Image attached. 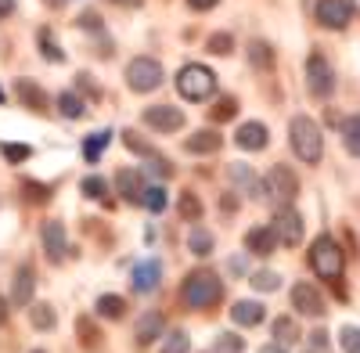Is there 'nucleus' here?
Wrapping results in <instances>:
<instances>
[{"mask_svg":"<svg viewBox=\"0 0 360 353\" xmlns=\"http://www.w3.org/2000/svg\"><path fill=\"white\" fill-rule=\"evenodd\" d=\"M224 296V281L213 274V271H195L184 278V288H180V300H184V307L191 310H209L217 307Z\"/></svg>","mask_w":360,"mask_h":353,"instance_id":"nucleus-1","label":"nucleus"},{"mask_svg":"<svg viewBox=\"0 0 360 353\" xmlns=\"http://www.w3.org/2000/svg\"><path fill=\"white\" fill-rule=\"evenodd\" d=\"M288 141H292V152L303 159V162H321V155H324V134H321V127L310 120V115H295L292 120V127H288Z\"/></svg>","mask_w":360,"mask_h":353,"instance_id":"nucleus-2","label":"nucleus"},{"mask_svg":"<svg viewBox=\"0 0 360 353\" xmlns=\"http://www.w3.org/2000/svg\"><path fill=\"white\" fill-rule=\"evenodd\" d=\"M342 249H339V242L332 238V234H321V238H314V245H310V267H314V274L317 278H324V281H339L342 278Z\"/></svg>","mask_w":360,"mask_h":353,"instance_id":"nucleus-3","label":"nucleus"},{"mask_svg":"<svg viewBox=\"0 0 360 353\" xmlns=\"http://www.w3.org/2000/svg\"><path fill=\"white\" fill-rule=\"evenodd\" d=\"M176 91L180 98H188V101H205L209 94L217 91V76L213 69H205V65H184L176 76Z\"/></svg>","mask_w":360,"mask_h":353,"instance_id":"nucleus-4","label":"nucleus"},{"mask_svg":"<svg viewBox=\"0 0 360 353\" xmlns=\"http://www.w3.org/2000/svg\"><path fill=\"white\" fill-rule=\"evenodd\" d=\"M127 83L137 94L155 91V86L162 83V65L155 62V58H134V62L127 65Z\"/></svg>","mask_w":360,"mask_h":353,"instance_id":"nucleus-5","label":"nucleus"},{"mask_svg":"<svg viewBox=\"0 0 360 353\" xmlns=\"http://www.w3.org/2000/svg\"><path fill=\"white\" fill-rule=\"evenodd\" d=\"M307 86H310L314 98H332V91H335V72H332V65H328L324 54H310V58H307Z\"/></svg>","mask_w":360,"mask_h":353,"instance_id":"nucleus-6","label":"nucleus"},{"mask_svg":"<svg viewBox=\"0 0 360 353\" xmlns=\"http://www.w3.org/2000/svg\"><path fill=\"white\" fill-rule=\"evenodd\" d=\"M270 231L278 234V245H299L303 242V217H299L292 205H281V210L274 213V224H270Z\"/></svg>","mask_w":360,"mask_h":353,"instance_id":"nucleus-7","label":"nucleus"},{"mask_svg":"<svg viewBox=\"0 0 360 353\" xmlns=\"http://www.w3.org/2000/svg\"><path fill=\"white\" fill-rule=\"evenodd\" d=\"M292 307L303 314V317H324V296L314 288V285H307V281H299L295 288H292Z\"/></svg>","mask_w":360,"mask_h":353,"instance_id":"nucleus-8","label":"nucleus"},{"mask_svg":"<svg viewBox=\"0 0 360 353\" xmlns=\"http://www.w3.org/2000/svg\"><path fill=\"white\" fill-rule=\"evenodd\" d=\"M314 15L324 29H346L353 11H349V0H317Z\"/></svg>","mask_w":360,"mask_h":353,"instance_id":"nucleus-9","label":"nucleus"},{"mask_svg":"<svg viewBox=\"0 0 360 353\" xmlns=\"http://www.w3.org/2000/svg\"><path fill=\"white\" fill-rule=\"evenodd\" d=\"M144 123L152 130H159V134H173V130L184 127V112L173 108V105H152L144 112Z\"/></svg>","mask_w":360,"mask_h":353,"instance_id":"nucleus-10","label":"nucleus"},{"mask_svg":"<svg viewBox=\"0 0 360 353\" xmlns=\"http://www.w3.org/2000/svg\"><path fill=\"white\" fill-rule=\"evenodd\" d=\"M266 191H274V198H281L285 205L299 195V181H295V173L288 166H274L266 176Z\"/></svg>","mask_w":360,"mask_h":353,"instance_id":"nucleus-11","label":"nucleus"},{"mask_svg":"<svg viewBox=\"0 0 360 353\" xmlns=\"http://www.w3.org/2000/svg\"><path fill=\"white\" fill-rule=\"evenodd\" d=\"M159 278H162V263L159 259H144L134 267L130 281H134V292H141V296H148V292L159 288Z\"/></svg>","mask_w":360,"mask_h":353,"instance_id":"nucleus-12","label":"nucleus"},{"mask_svg":"<svg viewBox=\"0 0 360 353\" xmlns=\"http://www.w3.org/2000/svg\"><path fill=\"white\" fill-rule=\"evenodd\" d=\"M44 249H47V259L51 263H62L69 256V242H65V227L58 220H47L44 224Z\"/></svg>","mask_w":360,"mask_h":353,"instance_id":"nucleus-13","label":"nucleus"},{"mask_svg":"<svg viewBox=\"0 0 360 353\" xmlns=\"http://www.w3.org/2000/svg\"><path fill=\"white\" fill-rule=\"evenodd\" d=\"M266 141H270V134H266L263 123H242V127H238V134H234V144L242 152H263Z\"/></svg>","mask_w":360,"mask_h":353,"instance_id":"nucleus-14","label":"nucleus"},{"mask_svg":"<svg viewBox=\"0 0 360 353\" xmlns=\"http://www.w3.org/2000/svg\"><path fill=\"white\" fill-rule=\"evenodd\" d=\"M159 335H166V317H162L159 310H148V314H141L137 328H134V339H137L141 346H148V342H155Z\"/></svg>","mask_w":360,"mask_h":353,"instance_id":"nucleus-15","label":"nucleus"},{"mask_svg":"<svg viewBox=\"0 0 360 353\" xmlns=\"http://www.w3.org/2000/svg\"><path fill=\"white\" fill-rule=\"evenodd\" d=\"M115 188H119V195H123L127 202H144V191H148L144 176L137 169H119L115 173Z\"/></svg>","mask_w":360,"mask_h":353,"instance_id":"nucleus-16","label":"nucleus"},{"mask_svg":"<svg viewBox=\"0 0 360 353\" xmlns=\"http://www.w3.org/2000/svg\"><path fill=\"white\" fill-rule=\"evenodd\" d=\"M231 317L238 321V325H245V328H256V325H263L266 307L256 303V300H238V303L231 307Z\"/></svg>","mask_w":360,"mask_h":353,"instance_id":"nucleus-17","label":"nucleus"},{"mask_svg":"<svg viewBox=\"0 0 360 353\" xmlns=\"http://www.w3.org/2000/svg\"><path fill=\"white\" fill-rule=\"evenodd\" d=\"M231 176H234L238 184H242V191H245L249 198H256V202H263V198H266V184L259 181V176H256V173H252L249 166L234 162V166H231Z\"/></svg>","mask_w":360,"mask_h":353,"instance_id":"nucleus-18","label":"nucleus"},{"mask_svg":"<svg viewBox=\"0 0 360 353\" xmlns=\"http://www.w3.org/2000/svg\"><path fill=\"white\" fill-rule=\"evenodd\" d=\"M245 245H249V252H256V256H270V252H278V234L270 231V227H252V231L245 234Z\"/></svg>","mask_w":360,"mask_h":353,"instance_id":"nucleus-19","label":"nucleus"},{"mask_svg":"<svg viewBox=\"0 0 360 353\" xmlns=\"http://www.w3.org/2000/svg\"><path fill=\"white\" fill-rule=\"evenodd\" d=\"M220 144H224V134H217V130H198V134H191V137L184 141V148L195 152V155H209V152H220Z\"/></svg>","mask_w":360,"mask_h":353,"instance_id":"nucleus-20","label":"nucleus"},{"mask_svg":"<svg viewBox=\"0 0 360 353\" xmlns=\"http://www.w3.org/2000/svg\"><path fill=\"white\" fill-rule=\"evenodd\" d=\"M33 285H37L33 271H29V267H22V271L15 274V288H11V303H15V307H33Z\"/></svg>","mask_w":360,"mask_h":353,"instance_id":"nucleus-21","label":"nucleus"},{"mask_svg":"<svg viewBox=\"0 0 360 353\" xmlns=\"http://www.w3.org/2000/svg\"><path fill=\"white\" fill-rule=\"evenodd\" d=\"M18 98H22V105H29V108H33V112H47V94L40 91V86L37 83H18Z\"/></svg>","mask_w":360,"mask_h":353,"instance_id":"nucleus-22","label":"nucleus"},{"mask_svg":"<svg viewBox=\"0 0 360 353\" xmlns=\"http://www.w3.org/2000/svg\"><path fill=\"white\" fill-rule=\"evenodd\" d=\"M29 321H33V328L47 332V328H54L58 314H54V307H51V303H33V307H29Z\"/></svg>","mask_w":360,"mask_h":353,"instance_id":"nucleus-23","label":"nucleus"},{"mask_svg":"<svg viewBox=\"0 0 360 353\" xmlns=\"http://www.w3.org/2000/svg\"><path fill=\"white\" fill-rule=\"evenodd\" d=\"M213 234H209L205 227H191V234H188V249L195 252V256H209L213 252Z\"/></svg>","mask_w":360,"mask_h":353,"instance_id":"nucleus-24","label":"nucleus"},{"mask_svg":"<svg viewBox=\"0 0 360 353\" xmlns=\"http://www.w3.org/2000/svg\"><path fill=\"white\" fill-rule=\"evenodd\" d=\"M342 144L346 152L360 159V115H349V120L342 123Z\"/></svg>","mask_w":360,"mask_h":353,"instance_id":"nucleus-25","label":"nucleus"},{"mask_svg":"<svg viewBox=\"0 0 360 353\" xmlns=\"http://www.w3.org/2000/svg\"><path fill=\"white\" fill-rule=\"evenodd\" d=\"M58 112H62L65 120H79V115L86 112V105H83V98H79V94L65 91V94H58Z\"/></svg>","mask_w":360,"mask_h":353,"instance_id":"nucleus-26","label":"nucleus"},{"mask_svg":"<svg viewBox=\"0 0 360 353\" xmlns=\"http://www.w3.org/2000/svg\"><path fill=\"white\" fill-rule=\"evenodd\" d=\"M249 62H252L256 69H274V47H270L266 40H256V44L249 47Z\"/></svg>","mask_w":360,"mask_h":353,"instance_id":"nucleus-27","label":"nucleus"},{"mask_svg":"<svg viewBox=\"0 0 360 353\" xmlns=\"http://www.w3.org/2000/svg\"><path fill=\"white\" fill-rule=\"evenodd\" d=\"M123 314H127V300H123V296H101V300H98V317L119 321Z\"/></svg>","mask_w":360,"mask_h":353,"instance_id":"nucleus-28","label":"nucleus"},{"mask_svg":"<svg viewBox=\"0 0 360 353\" xmlns=\"http://www.w3.org/2000/svg\"><path fill=\"white\" fill-rule=\"evenodd\" d=\"M274 339H278L281 346L299 342V325H295V317H278V321H274Z\"/></svg>","mask_w":360,"mask_h":353,"instance_id":"nucleus-29","label":"nucleus"},{"mask_svg":"<svg viewBox=\"0 0 360 353\" xmlns=\"http://www.w3.org/2000/svg\"><path fill=\"white\" fill-rule=\"evenodd\" d=\"M112 141V130H98L94 137H86L83 141V155H86V162H98V155H101V148Z\"/></svg>","mask_w":360,"mask_h":353,"instance_id":"nucleus-30","label":"nucleus"},{"mask_svg":"<svg viewBox=\"0 0 360 353\" xmlns=\"http://www.w3.org/2000/svg\"><path fill=\"white\" fill-rule=\"evenodd\" d=\"M242 349H245V339L234 332H220L213 342V353H242Z\"/></svg>","mask_w":360,"mask_h":353,"instance_id":"nucleus-31","label":"nucleus"},{"mask_svg":"<svg viewBox=\"0 0 360 353\" xmlns=\"http://www.w3.org/2000/svg\"><path fill=\"white\" fill-rule=\"evenodd\" d=\"M249 281H252V288H259V292L281 288V274H278V271H256V274H249Z\"/></svg>","mask_w":360,"mask_h":353,"instance_id":"nucleus-32","label":"nucleus"},{"mask_svg":"<svg viewBox=\"0 0 360 353\" xmlns=\"http://www.w3.org/2000/svg\"><path fill=\"white\" fill-rule=\"evenodd\" d=\"M40 54L47 58V62H54V65H62V62H65V51L54 44L51 33H40Z\"/></svg>","mask_w":360,"mask_h":353,"instance_id":"nucleus-33","label":"nucleus"},{"mask_svg":"<svg viewBox=\"0 0 360 353\" xmlns=\"http://www.w3.org/2000/svg\"><path fill=\"white\" fill-rule=\"evenodd\" d=\"M191 349V339H188V332H169L166 335V342H162V353H188Z\"/></svg>","mask_w":360,"mask_h":353,"instance_id":"nucleus-34","label":"nucleus"},{"mask_svg":"<svg viewBox=\"0 0 360 353\" xmlns=\"http://www.w3.org/2000/svg\"><path fill=\"white\" fill-rule=\"evenodd\" d=\"M144 205H148L152 213H162V210H166V188H162V184H152V188L144 191Z\"/></svg>","mask_w":360,"mask_h":353,"instance_id":"nucleus-35","label":"nucleus"},{"mask_svg":"<svg viewBox=\"0 0 360 353\" xmlns=\"http://www.w3.org/2000/svg\"><path fill=\"white\" fill-rule=\"evenodd\" d=\"M339 346H342V353H360V328L346 325V328L339 332Z\"/></svg>","mask_w":360,"mask_h":353,"instance_id":"nucleus-36","label":"nucleus"},{"mask_svg":"<svg viewBox=\"0 0 360 353\" xmlns=\"http://www.w3.org/2000/svg\"><path fill=\"white\" fill-rule=\"evenodd\" d=\"M0 155H4L8 162H25L29 155H33V148H29V144H0Z\"/></svg>","mask_w":360,"mask_h":353,"instance_id":"nucleus-37","label":"nucleus"},{"mask_svg":"<svg viewBox=\"0 0 360 353\" xmlns=\"http://www.w3.org/2000/svg\"><path fill=\"white\" fill-rule=\"evenodd\" d=\"M180 217H184V220H202V202H198L191 191L180 198Z\"/></svg>","mask_w":360,"mask_h":353,"instance_id":"nucleus-38","label":"nucleus"},{"mask_svg":"<svg viewBox=\"0 0 360 353\" xmlns=\"http://www.w3.org/2000/svg\"><path fill=\"white\" fill-rule=\"evenodd\" d=\"M83 195L86 198H105L108 195V181H101V176H86V181H83Z\"/></svg>","mask_w":360,"mask_h":353,"instance_id":"nucleus-39","label":"nucleus"},{"mask_svg":"<svg viewBox=\"0 0 360 353\" xmlns=\"http://www.w3.org/2000/svg\"><path fill=\"white\" fill-rule=\"evenodd\" d=\"M231 47H234L231 33H213V37H209V51H213V54H231Z\"/></svg>","mask_w":360,"mask_h":353,"instance_id":"nucleus-40","label":"nucleus"},{"mask_svg":"<svg viewBox=\"0 0 360 353\" xmlns=\"http://www.w3.org/2000/svg\"><path fill=\"white\" fill-rule=\"evenodd\" d=\"M148 173H155V176H173V166L162 159V155H148Z\"/></svg>","mask_w":360,"mask_h":353,"instance_id":"nucleus-41","label":"nucleus"},{"mask_svg":"<svg viewBox=\"0 0 360 353\" xmlns=\"http://www.w3.org/2000/svg\"><path fill=\"white\" fill-rule=\"evenodd\" d=\"M238 115V101L234 98H224L217 108H213V120H234Z\"/></svg>","mask_w":360,"mask_h":353,"instance_id":"nucleus-42","label":"nucleus"},{"mask_svg":"<svg viewBox=\"0 0 360 353\" xmlns=\"http://www.w3.org/2000/svg\"><path fill=\"white\" fill-rule=\"evenodd\" d=\"M307 353H328V332H324V328L310 332V346H307Z\"/></svg>","mask_w":360,"mask_h":353,"instance_id":"nucleus-43","label":"nucleus"},{"mask_svg":"<svg viewBox=\"0 0 360 353\" xmlns=\"http://www.w3.org/2000/svg\"><path fill=\"white\" fill-rule=\"evenodd\" d=\"M188 4H191L195 11H209V8H217L220 0H188Z\"/></svg>","mask_w":360,"mask_h":353,"instance_id":"nucleus-44","label":"nucleus"},{"mask_svg":"<svg viewBox=\"0 0 360 353\" xmlns=\"http://www.w3.org/2000/svg\"><path fill=\"white\" fill-rule=\"evenodd\" d=\"M83 25H86V29H98L101 22H98V15H94V11H86V15H83Z\"/></svg>","mask_w":360,"mask_h":353,"instance_id":"nucleus-45","label":"nucleus"},{"mask_svg":"<svg viewBox=\"0 0 360 353\" xmlns=\"http://www.w3.org/2000/svg\"><path fill=\"white\" fill-rule=\"evenodd\" d=\"M15 11V0H0V18H8Z\"/></svg>","mask_w":360,"mask_h":353,"instance_id":"nucleus-46","label":"nucleus"},{"mask_svg":"<svg viewBox=\"0 0 360 353\" xmlns=\"http://www.w3.org/2000/svg\"><path fill=\"white\" fill-rule=\"evenodd\" d=\"M259 353H288V349H285V346H281V342H270V346H263V349H259Z\"/></svg>","mask_w":360,"mask_h":353,"instance_id":"nucleus-47","label":"nucleus"},{"mask_svg":"<svg viewBox=\"0 0 360 353\" xmlns=\"http://www.w3.org/2000/svg\"><path fill=\"white\" fill-rule=\"evenodd\" d=\"M4 321H8V303L0 300V325H4Z\"/></svg>","mask_w":360,"mask_h":353,"instance_id":"nucleus-48","label":"nucleus"},{"mask_svg":"<svg viewBox=\"0 0 360 353\" xmlns=\"http://www.w3.org/2000/svg\"><path fill=\"white\" fill-rule=\"evenodd\" d=\"M349 11H353V15H360V0H349Z\"/></svg>","mask_w":360,"mask_h":353,"instance_id":"nucleus-49","label":"nucleus"},{"mask_svg":"<svg viewBox=\"0 0 360 353\" xmlns=\"http://www.w3.org/2000/svg\"><path fill=\"white\" fill-rule=\"evenodd\" d=\"M119 4H130V0H119Z\"/></svg>","mask_w":360,"mask_h":353,"instance_id":"nucleus-50","label":"nucleus"},{"mask_svg":"<svg viewBox=\"0 0 360 353\" xmlns=\"http://www.w3.org/2000/svg\"><path fill=\"white\" fill-rule=\"evenodd\" d=\"M51 4H62V0H51Z\"/></svg>","mask_w":360,"mask_h":353,"instance_id":"nucleus-51","label":"nucleus"},{"mask_svg":"<svg viewBox=\"0 0 360 353\" xmlns=\"http://www.w3.org/2000/svg\"><path fill=\"white\" fill-rule=\"evenodd\" d=\"M0 101H4V91H0Z\"/></svg>","mask_w":360,"mask_h":353,"instance_id":"nucleus-52","label":"nucleus"},{"mask_svg":"<svg viewBox=\"0 0 360 353\" xmlns=\"http://www.w3.org/2000/svg\"><path fill=\"white\" fill-rule=\"evenodd\" d=\"M33 353H44V349H33Z\"/></svg>","mask_w":360,"mask_h":353,"instance_id":"nucleus-53","label":"nucleus"}]
</instances>
